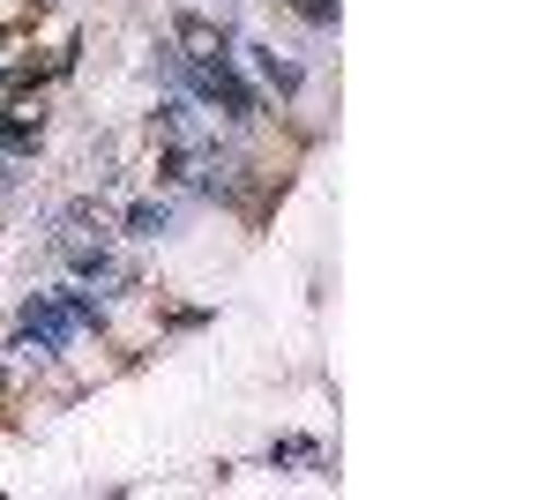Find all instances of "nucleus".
Returning <instances> with one entry per match:
<instances>
[{
    "mask_svg": "<svg viewBox=\"0 0 560 500\" xmlns=\"http://www.w3.org/2000/svg\"><path fill=\"white\" fill-rule=\"evenodd\" d=\"M83 329H105V299L68 284V292H38L23 314H15V351H60Z\"/></svg>",
    "mask_w": 560,
    "mask_h": 500,
    "instance_id": "f257e3e1",
    "label": "nucleus"
},
{
    "mask_svg": "<svg viewBox=\"0 0 560 500\" xmlns=\"http://www.w3.org/2000/svg\"><path fill=\"white\" fill-rule=\"evenodd\" d=\"M173 75L195 90L202 105H217L224 120H255V113H261V90L247 83L232 60H179V53H173Z\"/></svg>",
    "mask_w": 560,
    "mask_h": 500,
    "instance_id": "f03ea898",
    "label": "nucleus"
},
{
    "mask_svg": "<svg viewBox=\"0 0 560 500\" xmlns=\"http://www.w3.org/2000/svg\"><path fill=\"white\" fill-rule=\"evenodd\" d=\"M52 254L68 261V277H75V284H135L128 269L113 261L105 240H60V232H52Z\"/></svg>",
    "mask_w": 560,
    "mask_h": 500,
    "instance_id": "7ed1b4c3",
    "label": "nucleus"
},
{
    "mask_svg": "<svg viewBox=\"0 0 560 500\" xmlns=\"http://www.w3.org/2000/svg\"><path fill=\"white\" fill-rule=\"evenodd\" d=\"M45 142V105L23 97V105H0V158H31Z\"/></svg>",
    "mask_w": 560,
    "mask_h": 500,
    "instance_id": "20e7f679",
    "label": "nucleus"
},
{
    "mask_svg": "<svg viewBox=\"0 0 560 500\" xmlns=\"http://www.w3.org/2000/svg\"><path fill=\"white\" fill-rule=\"evenodd\" d=\"M179 60H232V31L210 23V15H179Z\"/></svg>",
    "mask_w": 560,
    "mask_h": 500,
    "instance_id": "39448f33",
    "label": "nucleus"
},
{
    "mask_svg": "<svg viewBox=\"0 0 560 500\" xmlns=\"http://www.w3.org/2000/svg\"><path fill=\"white\" fill-rule=\"evenodd\" d=\"M247 53H255V75H261L269 90H277V97H300V83H306V68H300V60H277L269 45H247Z\"/></svg>",
    "mask_w": 560,
    "mask_h": 500,
    "instance_id": "423d86ee",
    "label": "nucleus"
},
{
    "mask_svg": "<svg viewBox=\"0 0 560 500\" xmlns=\"http://www.w3.org/2000/svg\"><path fill=\"white\" fill-rule=\"evenodd\" d=\"M90 232H105V202L97 195H75V202L60 209V240H90Z\"/></svg>",
    "mask_w": 560,
    "mask_h": 500,
    "instance_id": "0eeeda50",
    "label": "nucleus"
},
{
    "mask_svg": "<svg viewBox=\"0 0 560 500\" xmlns=\"http://www.w3.org/2000/svg\"><path fill=\"white\" fill-rule=\"evenodd\" d=\"M120 232H128V240H165V232H173V209L165 202H135L128 217H120Z\"/></svg>",
    "mask_w": 560,
    "mask_h": 500,
    "instance_id": "6e6552de",
    "label": "nucleus"
},
{
    "mask_svg": "<svg viewBox=\"0 0 560 500\" xmlns=\"http://www.w3.org/2000/svg\"><path fill=\"white\" fill-rule=\"evenodd\" d=\"M150 135H158V142H195L187 105H179V97H165V105H158V120H150Z\"/></svg>",
    "mask_w": 560,
    "mask_h": 500,
    "instance_id": "1a4fd4ad",
    "label": "nucleus"
},
{
    "mask_svg": "<svg viewBox=\"0 0 560 500\" xmlns=\"http://www.w3.org/2000/svg\"><path fill=\"white\" fill-rule=\"evenodd\" d=\"M269 463H322V441H306V433H284V441H269Z\"/></svg>",
    "mask_w": 560,
    "mask_h": 500,
    "instance_id": "9d476101",
    "label": "nucleus"
},
{
    "mask_svg": "<svg viewBox=\"0 0 560 500\" xmlns=\"http://www.w3.org/2000/svg\"><path fill=\"white\" fill-rule=\"evenodd\" d=\"M292 8H300L306 23H322V31H329V23H337V0H292Z\"/></svg>",
    "mask_w": 560,
    "mask_h": 500,
    "instance_id": "9b49d317",
    "label": "nucleus"
},
{
    "mask_svg": "<svg viewBox=\"0 0 560 500\" xmlns=\"http://www.w3.org/2000/svg\"><path fill=\"white\" fill-rule=\"evenodd\" d=\"M0 195H8V158H0Z\"/></svg>",
    "mask_w": 560,
    "mask_h": 500,
    "instance_id": "f8f14e48",
    "label": "nucleus"
}]
</instances>
